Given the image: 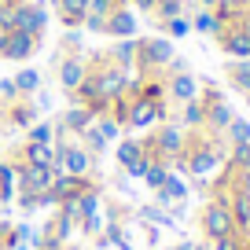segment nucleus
Returning a JSON list of instances; mask_svg holds the SVG:
<instances>
[{"mask_svg": "<svg viewBox=\"0 0 250 250\" xmlns=\"http://www.w3.org/2000/svg\"><path fill=\"white\" fill-rule=\"evenodd\" d=\"M184 140H188V133L177 122H162V125L151 129V136H144V147H147V155L155 158V162H166L173 169V162H177L180 151H184Z\"/></svg>", "mask_w": 250, "mask_h": 250, "instance_id": "1", "label": "nucleus"}, {"mask_svg": "<svg viewBox=\"0 0 250 250\" xmlns=\"http://www.w3.org/2000/svg\"><path fill=\"white\" fill-rule=\"evenodd\" d=\"M177 59V48L169 37H136V70L140 74H166Z\"/></svg>", "mask_w": 250, "mask_h": 250, "instance_id": "2", "label": "nucleus"}, {"mask_svg": "<svg viewBox=\"0 0 250 250\" xmlns=\"http://www.w3.org/2000/svg\"><path fill=\"white\" fill-rule=\"evenodd\" d=\"M8 8V30H26V33H37L44 37L48 30V8L41 0H26V4H4Z\"/></svg>", "mask_w": 250, "mask_h": 250, "instance_id": "3", "label": "nucleus"}, {"mask_svg": "<svg viewBox=\"0 0 250 250\" xmlns=\"http://www.w3.org/2000/svg\"><path fill=\"white\" fill-rule=\"evenodd\" d=\"M199 228H203L206 239H225V235L235 232V221H232V210L228 203H217V199H206L203 210H199Z\"/></svg>", "mask_w": 250, "mask_h": 250, "instance_id": "4", "label": "nucleus"}, {"mask_svg": "<svg viewBox=\"0 0 250 250\" xmlns=\"http://www.w3.org/2000/svg\"><path fill=\"white\" fill-rule=\"evenodd\" d=\"M169 107L173 103H147L140 96H133V107H129V118H125V129H133V133H144V129H155V125L169 122Z\"/></svg>", "mask_w": 250, "mask_h": 250, "instance_id": "5", "label": "nucleus"}, {"mask_svg": "<svg viewBox=\"0 0 250 250\" xmlns=\"http://www.w3.org/2000/svg\"><path fill=\"white\" fill-rule=\"evenodd\" d=\"M37 48H41L37 33H26V30H4V33H0V59H8V62L33 59Z\"/></svg>", "mask_w": 250, "mask_h": 250, "instance_id": "6", "label": "nucleus"}, {"mask_svg": "<svg viewBox=\"0 0 250 250\" xmlns=\"http://www.w3.org/2000/svg\"><path fill=\"white\" fill-rule=\"evenodd\" d=\"M217 44L228 59H250V15L232 22V26H225L217 33Z\"/></svg>", "mask_w": 250, "mask_h": 250, "instance_id": "7", "label": "nucleus"}, {"mask_svg": "<svg viewBox=\"0 0 250 250\" xmlns=\"http://www.w3.org/2000/svg\"><path fill=\"white\" fill-rule=\"evenodd\" d=\"M15 166V184L19 191H30V195H41V191H48L55 180V169L52 166H30V162H11Z\"/></svg>", "mask_w": 250, "mask_h": 250, "instance_id": "8", "label": "nucleus"}, {"mask_svg": "<svg viewBox=\"0 0 250 250\" xmlns=\"http://www.w3.org/2000/svg\"><path fill=\"white\" fill-rule=\"evenodd\" d=\"M88 78V59L85 55H59L55 59V81H59V88L66 96L78 92V85Z\"/></svg>", "mask_w": 250, "mask_h": 250, "instance_id": "9", "label": "nucleus"}, {"mask_svg": "<svg viewBox=\"0 0 250 250\" xmlns=\"http://www.w3.org/2000/svg\"><path fill=\"white\" fill-rule=\"evenodd\" d=\"M199 81L195 74H188V70H177V74H166V96H169L173 107H180V103H191L199 100Z\"/></svg>", "mask_w": 250, "mask_h": 250, "instance_id": "10", "label": "nucleus"}, {"mask_svg": "<svg viewBox=\"0 0 250 250\" xmlns=\"http://www.w3.org/2000/svg\"><path fill=\"white\" fill-rule=\"evenodd\" d=\"M37 103H33V96H19L15 103H4V125L8 129H30L33 122H37Z\"/></svg>", "mask_w": 250, "mask_h": 250, "instance_id": "11", "label": "nucleus"}, {"mask_svg": "<svg viewBox=\"0 0 250 250\" xmlns=\"http://www.w3.org/2000/svg\"><path fill=\"white\" fill-rule=\"evenodd\" d=\"M136 30H140V22H136V11L133 8H114L107 15V26H103V33L114 41L122 37H136Z\"/></svg>", "mask_w": 250, "mask_h": 250, "instance_id": "12", "label": "nucleus"}, {"mask_svg": "<svg viewBox=\"0 0 250 250\" xmlns=\"http://www.w3.org/2000/svg\"><path fill=\"white\" fill-rule=\"evenodd\" d=\"M188 191H191V184H188V180L180 177L177 169H173L169 177H166V184L155 191V203L162 206V210H169L173 203H184V199H188Z\"/></svg>", "mask_w": 250, "mask_h": 250, "instance_id": "13", "label": "nucleus"}, {"mask_svg": "<svg viewBox=\"0 0 250 250\" xmlns=\"http://www.w3.org/2000/svg\"><path fill=\"white\" fill-rule=\"evenodd\" d=\"M55 4V15L66 30H78L85 26V15H88V0H52Z\"/></svg>", "mask_w": 250, "mask_h": 250, "instance_id": "14", "label": "nucleus"}, {"mask_svg": "<svg viewBox=\"0 0 250 250\" xmlns=\"http://www.w3.org/2000/svg\"><path fill=\"white\" fill-rule=\"evenodd\" d=\"M103 55H107L110 62H118L122 70L133 74V70H136V37H122V41H114V44H110Z\"/></svg>", "mask_w": 250, "mask_h": 250, "instance_id": "15", "label": "nucleus"}, {"mask_svg": "<svg viewBox=\"0 0 250 250\" xmlns=\"http://www.w3.org/2000/svg\"><path fill=\"white\" fill-rule=\"evenodd\" d=\"M85 188H92V177H74V173H55V180H52V191L55 195V203L59 199H66V195H78V191H85Z\"/></svg>", "mask_w": 250, "mask_h": 250, "instance_id": "16", "label": "nucleus"}, {"mask_svg": "<svg viewBox=\"0 0 250 250\" xmlns=\"http://www.w3.org/2000/svg\"><path fill=\"white\" fill-rule=\"evenodd\" d=\"M177 125L184 129V133H199V129L206 125V107H203V100L180 103V110H177Z\"/></svg>", "mask_w": 250, "mask_h": 250, "instance_id": "17", "label": "nucleus"}, {"mask_svg": "<svg viewBox=\"0 0 250 250\" xmlns=\"http://www.w3.org/2000/svg\"><path fill=\"white\" fill-rule=\"evenodd\" d=\"M228 210H232L235 232H239L243 239H250V191H235L232 203H228Z\"/></svg>", "mask_w": 250, "mask_h": 250, "instance_id": "18", "label": "nucleus"}, {"mask_svg": "<svg viewBox=\"0 0 250 250\" xmlns=\"http://www.w3.org/2000/svg\"><path fill=\"white\" fill-rule=\"evenodd\" d=\"M147 155V147H144V140H136V136H122L114 147V162L122 166V169H129L133 162H140V158Z\"/></svg>", "mask_w": 250, "mask_h": 250, "instance_id": "19", "label": "nucleus"}, {"mask_svg": "<svg viewBox=\"0 0 250 250\" xmlns=\"http://www.w3.org/2000/svg\"><path fill=\"white\" fill-rule=\"evenodd\" d=\"M15 162H30V166H52L55 162V144H22Z\"/></svg>", "mask_w": 250, "mask_h": 250, "instance_id": "20", "label": "nucleus"}, {"mask_svg": "<svg viewBox=\"0 0 250 250\" xmlns=\"http://www.w3.org/2000/svg\"><path fill=\"white\" fill-rule=\"evenodd\" d=\"M225 78H228V85H232L235 92L247 96L250 92V59H232L228 70H225Z\"/></svg>", "mask_w": 250, "mask_h": 250, "instance_id": "21", "label": "nucleus"}, {"mask_svg": "<svg viewBox=\"0 0 250 250\" xmlns=\"http://www.w3.org/2000/svg\"><path fill=\"white\" fill-rule=\"evenodd\" d=\"M221 30H225V22H221V19L213 15L210 8H199L195 15H191V33H206V37H217Z\"/></svg>", "mask_w": 250, "mask_h": 250, "instance_id": "22", "label": "nucleus"}, {"mask_svg": "<svg viewBox=\"0 0 250 250\" xmlns=\"http://www.w3.org/2000/svg\"><path fill=\"white\" fill-rule=\"evenodd\" d=\"M11 81H15L19 96H33V92H41V70H37V66H26V70H19Z\"/></svg>", "mask_w": 250, "mask_h": 250, "instance_id": "23", "label": "nucleus"}, {"mask_svg": "<svg viewBox=\"0 0 250 250\" xmlns=\"http://www.w3.org/2000/svg\"><path fill=\"white\" fill-rule=\"evenodd\" d=\"M15 188H19L15 184V166L0 158V206H8L15 199Z\"/></svg>", "mask_w": 250, "mask_h": 250, "instance_id": "24", "label": "nucleus"}, {"mask_svg": "<svg viewBox=\"0 0 250 250\" xmlns=\"http://www.w3.org/2000/svg\"><path fill=\"white\" fill-rule=\"evenodd\" d=\"M140 221L144 225H158V228H173L177 225V217H173L169 210H162V206H140Z\"/></svg>", "mask_w": 250, "mask_h": 250, "instance_id": "25", "label": "nucleus"}, {"mask_svg": "<svg viewBox=\"0 0 250 250\" xmlns=\"http://www.w3.org/2000/svg\"><path fill=\"white\" fill-rule=\"evenodd\" d=\"M225 140H228V147H232V144H247L250 140V122L235 114L232 122H228V129H225Z\"/></svg>", "mask_w": 250, "mask_h": 250, "instance_id": "26", "label": "nucleus"}, {"mask_svg": "<svg viewBox=\"0 0 250 250\" xmlns=\"http://www.w3.org/2000/svg\"><path fill=\"white\" fill-rule=\"evenodd\" d=\"M162 26V37H188L191 33V15H177V19H166V22H158Z\"/></svg>", "mask_w": 250, "mask_h": 250, "instance_id": "27", "label": "nucleus"}, {"mask_svg": "<svg viewBox=\"0 0 250 250\" xmlns=\"http://www.w3.org/2000/svg\"><path fill=\"white\" fill-rule=\"evenodd\" d=\"M26 140L30 144H55V122H33L26 129Z\"/></svg>", "mask_w": 250, "mask_h": 250, "instance_id": "28", "label": "nucleus"}, {"mask_svg": "<svg viewBox=\"0 0 250 250\" xmlns=\"http://www.w3.org/2000/svg\"><path fill=\"white\" fill-rule=\"evenodd\" d=\"M225 166H232V169H247V166H250V140L247 144H232Z\"/></svg>", "mask_w": 250, "mask_h": 250, "instance_id": "29", "label": "nucleus"}, {"mask_svg": "<svg viewBox=\"0 0 250 250\" xmlns=\"http://www.w3.org/2000/svg\"><path fill=\"white\" fill-rule=\"evenodd\" d=\"M78 140H81V144H85V147H88V151H92V155H96V158H100V155H103V151H107V147H110V144H107V140H103V136H100V129H96V125H88V129H85V133H81V136H78Z\"/></svg>", "mask_w": 250, "mask_h": 250, "instance_id": "30", "label": "nucleus"}, {"mask_svg": "<svg viewBox=\"0 0 250 250\" xmlns=\"http://www.w3.org/2000/svg\"><path fill=\"white\" fill-rule=\"evenodd\" d=\"M169 173H173V169H169L166 162H151V169L144 173V184H147L151 191H158V188L166 184V177H169Z\"/></svg>", "mask_w": 250, "mask_h": 250, "instance_id": "31", "label": "nucleus"}, {"mask_svg": "<svg viewBox=\"0 0 250 250\" xmlns=\"http://www.w3.org/2000/svg\"><path fill=\"white\" fill-rule=\"evenodd\" d=\"M96 129H100V136H103V140H107V144H114V140H122V125H118L114 122V118H110V114H103V118H96Z\"/></svg>", "mask_w": 250, "mask_h": 250, "instance_id": "32", "label": "nucleus"}, {"mask_svg": "<svg viewBox=\"0 0 250 250\" xmlns=\"http://www.w3.org/2000/svg\"><path fill=\"white\" fill-rule=\"evenodd\" d=\"M59 213H62V217H70V221H81V191H78V195L59 199Z\"/></svg>", "mask_w": 250, "mask_h": 250, "instance_id": "33", "label": "nucleus"}, {"mask_svg": "<svg viewBox=\"0 0 250 250\" xmlns=\"http://www.w3.org/2000/svg\"><path fill=\"white\" fill-rule=\"evenodd\" d=\"M243 243H247V239H243L239 232H232V235H225V239H213L210 250H243Z\"/></svg>", "mask_w": 250, "mask_h": 250, "instance_id": "34", "label": "nucleus"}, {"mask_svg": "<svg viewBox=\"0 0 250 250\" xmlns=\"http://www.w3.org/2000/svg\"><path fill=\"white\" fill-rule=\"evenodd\" d=\"M62 55H85V48H81V33H66L62 37Z\"/></svg>", "mask_w": 250, "mask_h": 250, "instance_id": "35", "label": "nucleus"}, {"mask_svg": "<svg viewBox=\"0 0 250 250\" xmlns=\"http://www.w3.org/2000/svg\"><path fill=\"white\" fill-rule=\"evenodd\" d=\"M0 100H4V103H15L19 100V88H15V81H11V78H0Z\"/></svg>", "mask_w": 250, "mask_h": 250, "instance_id": "36", "label": "nucleus"}, {"mask_svg": "<svg viewBox=\"0 0 250 250\" xmlns=\"http://www.w3.org/2000/svg\"><path fill=\"white\" fill-rule=\"evenodd\" d=\"M151 162H155V158H151V155H144L140 162H133V166H129L125 173H129V177H136V180H144V173L151 169Z\"/></svg>", "mask_w": 250, "mask_h": 250, "instance_id": "37", "label": "nucleus"}, {"mask_svg": "<svg viewBox=\"0 0 250 250\" xmlns=\"http://www.w3.org/2000/svg\"><path fill=\"white\" fill-rule=\"evenodd\" d=\"M235 188H239V191H250V166L247 169H235Z\"/></svg>", "mask_w": 250, "mask_h": 250, "instance_id": "38", "label": "nucleus"}, {"mask_svg": "<svg viewBox=\"0 0 250 250\" xmlns=\"http://www.w3.org/2000/svg\"><path fill=\"white\" fill-rule=\"evenodd\" d=\"M8 30V8H0V33Z\"/></svg>", "mask_w": 250, "mask_h": 250, "instance_id": "39", "label": "nucleus"}, {"mask_svg": "<svg viewBox=\"0 0 250 250\" xmlns=\"http://www.w3.org/2000/svg\"><path fill=\"white\" fill-rule=\"evenodd\" d=\"M191 247H195V243H173L169 250H191Z\"/></svg>", "mask_w": 250, "mask_h": 250, "instance_id": "40", "label": "nucleus"}, {"mask_svg": "<svg viewBox=\"0 0 250 250\" xmlns=\"http://www.w3.org/2000/svg\"><path fill=\"white\" fill-rule=\"evenodd\" d=\"M199 8H217V0H195Z\"/></svg>", "mask_w": 250, "mask_h": 250, "instance_id": "41", "label": "nucleus"}, {"mask_svg": "<svg viewBox=\"0 0 250 250\" xmlns=\"http://www.w3.org/2000/svg\"><path fill=\"white\" fill-rule=\"evenodd\" d=\"M8 228L11 225H0V250H4V235H8Z\"/></svg>", "mask_w": 250, "mask_h": 250, "instance_id": "42", "label": "nucleus"}, {"mask_svg": "<svg viewBox=\"0 0 250 250\" xmlns=\"http://www.w3.org/2000/svg\"><path fill=\"white\" fill-rule=\"evenodd\" d=\"M191 250H210V243H195V247H191Z\"/></svg>", "mask_w": 250, "mask_h": 250, "instance_id": "43", "label": "nucleus"}, {"mask_svg": "<svg viewBox=\"0 0 250 250\" xmlns=\"http://www.w3.org/2000/svg\"><path fill=\"white\" fill-rule=\"evenodd\" d=\"M4 4H26V0H4Z\"/></svg>", "mask_w": 250, "mask_h": 250, "instance_id": "44", "label": "nucleus"}, {"mask_svg": "<svg viewBox=\"0 0 250 250\" xmlns=\"http://www.w3.org/2000/svg\"><path fill=\"white\" fill-rule=\"evenodd\" d=\"M247 107H250V92H247Z\"/></svg>", "mask_w": 250, "mask_h": 250, "instance_id": "45", "label": "nucleus"}, {"mask_svg": "<svg viewBox=\"0 0 250 250\" xmlns=\"http://www.w3.org/2000/svg\"><path fill=\"white\" fill-rule=\"evenodd\" d=\"M0 8H4V4H0Z\"/></svg>", "mask_w": 250, "mask_h": 250, "instance_id": "46", "label": "nucleus"}]
</instances>
